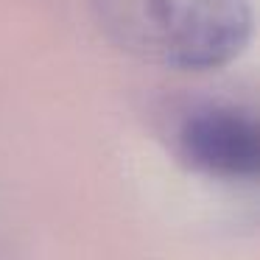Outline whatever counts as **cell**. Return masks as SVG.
<instances>
[{"label": "cell", "instance_id": "obj_1", "mask_svg": "<svg viewBox=\"0 0 260 260\" xmlns=\"http://www.w3.org/2000/svg\"><path fill=\"white\" fill-rule=\"evenodd\" d=\"M109 42L176 73H210L243 56L252 0H84Z\"/></svg>", "mask_w": 260, "mask_h": 260}, {"label": "cell", "instance_id": "obj_2", "mask_svg": "<svg viewBox=\"0 0 260 260\" xmlns=\"http://www.w3.org/2000/svg\"><path fill=\"white\" fill-rule=\"evenodd\" d=\"M179 148L193 168L218 179H252L260 168L257 120L232 104H207L182 120Z\"/></svg>", "mask_w": 260, "mask_h": 260}]
</instances>
